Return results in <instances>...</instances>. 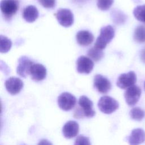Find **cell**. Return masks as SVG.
<instances>
[{
    "instance_id": "cell-1",
    "label": "cell",
    "mask_w": 145,
    "mask_h": 145,
    "mask_svg": "<svg viewBox=\"0 0 145 145\" xmlns=\"http://www.w3.org/2000/svg\"><path fill=\"white\" fill-rule=\"evenodd\" d=\"M115 31L110 25L103 27L100 29V35L97 37L94 46L99 49L103 50L106 45L109 43L114 38Z\"/></svg>"
},
{
    "instance_id": "cell-2",
    "label": "cell",
    "mask_w": 145,
    "mask_h": 145,
    "mask_svg": "<svg viewBox=\"0 0 145 145\" xmlns=\"http://www.w3.org/2000/svg\"><path fill=\"white\" fill-rule=\"evenodd\" d=\"M0 8L4 18L7 20H10L19 10V1L1 0Z\"/></svg>"
},
{
    "instance_id": "cell-3",
    "label": "cell",
    "mask_w": 145,
    "mask_h": 145,
    "mask_svg": "<svg viewBox=\"0 0 145 145\" xmlns=\"http://www.w3.org/2000/svg\"><path fill=\"white\" fill-rule=\"evenodd\" d=\"M101 112L105 114H111L119 107L118 102L112 97L104 96L100 97L97 104Z\"/></svg>"
},
{
    "instance_id": "cell-4",
    "label": "cell",
    "mask_w": 145,
    "mask_h": 145,
    "mask_svg": "<svg viewBox=\"0 0 145 145\" xmlns=\"http://www.w3.org/2000/svg\"><path fill=\"white\" fill-rule=\"evenodd\" d=\"M54 15L59 24L64 27H69L74 23V15L69 9L59 8Z\"/></svg>"
},
{
    "instance_id": "cell-5",
    "label": "cell",
    "mask_w": 145,
    "mask_h": 145,
    "mask_svg": "<svg viewBox=\"0 0 145 145\" xmlns=\"http://www.w3.org/2000/svg\"><path fill=\"white\" fill-rule=\"evenodd\" d=\"M58 106L63 110L72 109L76 103V97L69 92H63L58 97Z\"/></svg>"
},
{
    "instance_id": "cell-6",
    "label": "cell",
    "mask_w": 145,
    "mask_h": 145,
    "mask_svg": "<svg viewBox=\"0 0 145 145\" xmlns=\"http://www.w3.org/2000/svg\"><path fill=\"white\" fill-rule=\"evenodd\" d=\"M137 82V75L133 71L121 74L117 80V86L121 89H126L134 86Z\"/></svg>"
},
{
    "instance_id": "cell-7",
    "label": "cell",
    "mask_w": 145,
    "mask_h": 145,
    "mask_svg": "<svg viewBox=\"0 0 145 145\" xmlns=\"http://www.w3.org/2000/svg\"><path fill=\"white\" fill-rule=\"evenodd\" d=\"M141 89L136 85L132 86L127 88L124 93L126 102L129 106L135 105L139 101Z\"/></svg>"
},
{
    "instance_id": "cell-8",
    "label": "cell",
    "mask_w": 145,
    "mask_h": 145,
    "mask_svg": "<svg viewBox=\"0 0 145 145\" xmlns=\"http://www.w3.org/2000/svg\"><path fill=\"white\" fill-rule=\"evenodd\" d=\"M93 66L92 60L85 56H80L76 60V70L80 74H89Z\"/></svg>"
},
{
    "instance_id": "cell-9",
    "label": "cell",
    "mask_w": 145,
    "mask_h": 145,
    "mask_svg": "<svg viewBox=\"0 0 145 145\" xmlns=\"http://www.w3.org/2000/svg\"><path fill=\"white\" fill-rule=\"evenodd\" d=\"M78 104L81 110H79L82 114L87 117H92L95 114V112L93 109V103L87 96H82L80 97Z\"/></svg>"
},
{
    "instance_id": "cell-10",
    "label": "cell",
    "mask_w": 145,
    "mask_h": 145,
    "mask_svg": "<svg viewBox=\"0 0 145 145\" xmlns=\"http://www.w3.org/2000/svg\"><path fill=\"white\" fill-rule=\"evenodd\" d=\"M5 87L7 92L11 95H16L20 92L23 87V82L17 77L11 76L5 82Z\"/></svg>"
},
{
    "instance_id": "cell-11",
    "label": "cell",
    "mask_w": 145,
    "mask_h": 145,
    "mask_svg": "<svg viewBox=\"0 0 145 145\" xmlns=\"http://www.w3.org/2000/svg\"><path fill=\"white\" fill-rule=\"evenodd\" d=\"M93 86L97 91L101 93H107L112 87L110 81L100 74H97L94 76Z\"/></svg>"
},
{
    "instance_id": "cell-12",
    "label": "cell",
    "mask_w": 145,
    "mask_h": 145,
    "mask_svg": "<svg viewBox=\"0 0 145 145\" xmlns=\"http://www.w3.org/2000/svg\"><path fill=\"white\" fill-rule=\"evenodd\" d=\"M34 63L27 57L22 56L18 59V64L16 68L17 74L23 78H26L29 75V70L31 66Z\"/></svg>"
},
{
    "instance_id": "cell-13",
    "label": "cell",
    "mask_w": 145,
    "mask_h": 145,
    "mask_svg": "<svg viewBox=\"0 0 145 145\" xmlns=\"http://www.w3.org/2000/svg\"><path fill=\"white\" fill-rule=\"evenodd\" d=\"M29 75L33 80L41 81L46 76V69L42 64L34 63L30 68Z\"/></svg>"
},
{
    "instance_id": "cell-14",
    "label": "cell",
    "mask_w": 145,
    "mask_h": 145,
    "mask_svg": "<svg viewBox=\"0 0 145 145\" xmlns=\"http://www.w3.org/2000/svg\"><path fill=\"white\" fill-rule=\"evenodd\" d=\"M79 125L75 121H69L63 126V136L68 139L75 137L79 133Z\"/></svg>"
},
{
    "instance_id": "cell-15",
    "label": "cell",
    "mask_w": 145,
    "mask_h": 145,
    "mask_svg": "<svg viewBox=\"0 0 145 145\" xmlns=\"http://www.w3.org/2000/svg\"><path fill=\"white\" fill-rule=\"evenodd\" d=\"M145 141V131L142 129H135L128 137L130 145H139Z\"/></svg>"
},
{
    "instance_id": "cell-16",
    "label": "cell",
    "mask_w": 145,
    "mask_h": 145,
    "mask_svg": "<svg viewBox=\"0 0 145 145\" xmlns=\"http://www.w3.org/2000/svg\"><path fill=\"white\" fill-rule=\"evenodd\" d=\"M78 43L82 46H88L90 45L94 40V36L91 32L87 30L79 31L76 35Z\"/></svg>"
},
{
    "instance_id": "cell-17",
    "label": "cell",
    "mask_w": 145,
    "mask_h": 145,
    "mask_svg": "<svg viewBox=\"0 0 145 145\" xmlns=\"http://www.w3.org/2000/svg\"><path fill=\"white\" fill-rule=\"evenodd\" d=\"M22 16L27 22L32 23L38 18L39 11L35 6L29 5L24 8Z\"/></svg>"
},
{
    "instance_id": "cell-18",
    "label": "cell",
    "mask_w": 145,
    "mask_h": 145,
    "mask_svg": "<svg viewBox=\"0 0 145 145\" xmlns=\"http://www.w3.org/2000/svg\"><path fill=\"white\" fill-rule=\"evenodd\" d=\"M134 39L138 43L145 42V27L144 25L138 26L134 33Z\"/></svg>"
},
{
    "instance_id": "cell-19",
    "label": "cell",
    "mask_w": 145,
    "mask_h": 145,
    "mask_svg": "<svg viewBox=\"0 0 145 145\" xmlns=\"http://www.w3.org/2000/svg\"><path fill=\"white\" fill-rule=\"evenodd\" d=\"M0 52L1 53H6L8 52L12 45V42L10 39L7 37L1 35L0 36Z\"/></svg>"
},
{
    "instance_id": "cell-20",
    "label": "cell",
    "mask_w": 145,
    "mask_h": 145,
    "mask_svg": "<svg viewBox=\"0 0 145 145\" xmlns=\"http://www.w3.org/2000/svg\"><path fill=\"white\" fill-rule=\"evenodd\" d=\"M133 15L138 21L145 23V5L137 6L133 10Z\"/></svg>"
},
{
    "instance_id": "cell-21",
    "label": "cell",
    "mask_w": 145,
    "mask_h": 145,
    "mask_svg": "<svg viewBox=\"0 0 145 145\" xmlns=\"http://www.w3.org/2000/svg\"><path fill=\"white\" fill-rule=\"evenodd\" d=\"M87 55L90 57V58L96 62H97L103 57L104 53L101 50L99 49L94 46L88 50Z\"/></svg>"
},
{
    "instance_id": "cell-22",
    "label": "cell",
    "mask_w": 145,
    "mask_h": 145,
    "mask_svg": "<svg viewBox=\"0 0 145 145\" xmlns=\"http://www.w3.org/2000/svg\"><path fill=\"white\" fill-rule=\"evenodd\" d=\"M144 114V110L139 107H135L131 109L130 112V117L133 120L137 121H141L143 118Z\"/></svg>"
},
{
    "instance_id": "cell-23",
    "label": "cell",
    "mask_w": 145,
    "mask_h": 145,
    "mask_svg": "<svg viewBox=\"0 0 145 145\" xmlns=\"http://www.w3.org/2000/svg\"><path fill=\"white\" fill-rule=\"evenodd\" d=\"M114 0H97V7L102 11L109 10L113 5Z\"/></svg>"
},
{
    "instance_id": "cell-24",
    "label": "cell",
    "mask_w": 145,
    "mask_h": 145,
    "mask_svg": "<svg viewBox=\"0 0 145 145\" xmlns=\"http://www.w3.org/2000/svg\"><path fill=\"white\" fill-rule=\"evenodd\" d=\"M74 145H91V143L88 137L84 135H79L76 138Z\"/></svg>"
},
{
    "instance_id": "cell-25",
    "label": "cell",
    "mask_w": 145,
    "mask_h": 145,
    "mask_svg": "<svg viewBox=\"0 0 145 145\" xmlns=\"http://www.w3.org/2000/svg\"><path fill=\"white\" fill-rule=\"evenodd\" d=\"M39 3L46 8H52L56 6V0H37Z\"/></svg>"
},
{
    "instance_id": "cell-26",
    "label": "cell",
    "mask_w": 145,
    "mask_h": 145,
    "mask_svg": "<svg viewBox=\"0 0 145 145\" xmlns=\"http://www.w3.org/2000/svg\"><path fill=\"white\" fill-rule=\"evenodd\" d=\"M37 145H53V144L51 142H50L46 139H42L39 142Z\"/></svg>"
},
{
    "instance_id": "cell-27",
    "label": "cell",
    "mask_w": 145,
    "mask_h": 145,
    "mask_svg": "<svg viewBox=\"0 0 145 145\" xmlns=\"http://www.w3.org/2000/svg\"><path fill=\"white\" fill-rule=\"evenodd\" d=\"M140 58L142 62L145 63V49H143L140 53Z\"/></svg>"
},
{
    "instance_id": "cell-28",
    "label": "cell",
    "mask_w": 145,
    "mask_h": 145,
    "mask_svg": "<svg viewBox=\"0 0 145 145\" xmlns=\"http://www.w3.org/2000/svg\"><path fill=\"white\" fill-rule=\"evenodd\" d=\"M144 88H145V82H144Z\"/></svg>"
}]
</instances>
